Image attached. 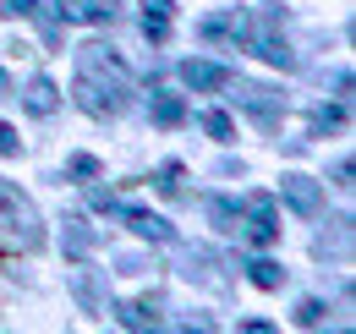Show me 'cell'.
I'll use <instances>...</instances> for the list:
<instances>
[{"instance_id":"11","label":"cell","mask_w":356,"mask_h":334,"mask_svg":"<svg viewBox=\"0 0 356 334\" xmlns=\"http://www.w3.org/2000/svg\"><path fill=\"white\" fill-rule=\"evenodd\" d=\"M203 214H209V225H214V230L241 236V203H230V198H209V203H203Z\"/></svg>"},{"instance_id":"21","label":"cell","mask_w":356,"mask_h":334,"mask_svg":"<svg viewBox=\"0 0 356 334\" xmlns=\"http://www.w3.org/2000/svg\"><path fill=\"white\" fill-rule=\"evenodd\" d=\"M17 154H22V137H17V126L0 121V159H17Z\"/></svg>"},{"instance_id":"7","label":"cell","mask_w":356,"mask_h":334,"mask_svg":"<svg viewBox=\"0 0 356 334\" xmlns=\"http://www.w3.org/2000/svg\"><path fill=\"white\" fill-rule=\"evenodd\" d=\"M49 17H60V22H115V6H93V0H49Z\"/></svg>"},{"instance_id":"5","label":"cell","mask_w":356,"mask_h":334,"mask_svg":"<svg viewBox=\"0 0 356 334\" xmlns=\"http://www.w3.org/2000/svg\"><path fill=\"white\" fill-rule=\"evenodd\" d=\"M121 219H127V230H132V236L154 241V247H170V241H176V225H170V219H159V214H148V209H121Z\"/></svg>"},{"instance_id":"3","label":"cell","mask_w":356,"mask_h":334,"mask_svg":"<svg viewBox=\"0 0 356 334\" xmlns=\"http://www.w3.org/2000/svg\"><path fill=\"white\" fill-rule=\"evenodd\" d=\"M241 236L252 241V247H274L280 241V219H274V203L268 198H247V219H241Z\"/></svg>"},{"instance_id":"23","label":"cell","mask_w":356,"mask_h":334,"mask_svg":"<svg viewBox=\"0 0 356 334\" xmlns=\"http://www.w3.org/2000/svg\"><path fill=\"white\" fill-rule=\"evenodd\" d=\"M0 11H6V17H33L39 6H33V0H0Z\"/></svg>"},{"instance_id":"24","label":"cell","mask_w":356,"mask_h":334,"mask_svg":"<svg viewBox=\"0 0 356 334\" xmlns=\"http://www.w3.org/2000/svg\"><path fill=\"white\" fill-rule=\"evenodd\" d=\"M0 99H11V77L6 72H0Z\"/></svg>"},{"instance_id":"20","label":"cell","mask_w":356,"mask_h":334,"mask_svg":"<svg viewBox=\"0 0 356 334\" xmlns=\"http://www.w3.org/2000/svg\"><path fill=\"white\" fill-rule=\"evenodd\" d=\"M66 175H72V181H93V175H99V159H93V154H77V159L66 165Z\"/></svg>"},{"instance_id":"18","label":"cell","mask_w":356,"mask_h":334,"mask_svg":"<svg viewBox=\"0 0 356 334\" xmlns=\"http://www.w3.org/2000/svg\"><path fill=\"white\" fill-rule=\"evenodd\" d=\"M72 291H77V301H83L88 312H99V280H93V274H77V280H72Z\"/></svg>"},{"instance_id":"16","label":"cell","mask_w":356,"mask_h":334,"mask_svg":"<svg viewBox=\"0 0 356 334\" xmlns=\"http://www.w3.org/2000/svg\"><path fill=\"white\" fill-rule=\"evenodd\" d=\"M340 126H346V110H340V104H318V110H312V137L340 132Z\"/></svg>"},{"instance_id":"1","label":"cell","mask_w":356,"mask_h":334,"mask_svg":"<svg viewBox=\"0 0 356 334\" xmlns=\"http://www.w3.org/2000/svg\"><path fill=\"white\" fill-rule=\"evenodd\" d=\"M77 104L99 116V121H115L127 116L132 104V83H127V66L104 49V44H88L83 49V72H77Z\"/></svg>"},{"instance_id":"8","label":"cell","mask_w":356,"mask_h":334,"mask_svg":"<svg viewBox=\"0 0 356 334\" xmlns=\"http://www.w3.org/2000/svg\"><path fill=\"white\" fill-rule=\"evenodd\" d=\"M181 83L197 88V93H214V88L230 83V72H225V66H214V61H181Z\"/></svg>"},{"instance_id":"4","label":"cell","mask_w":356,"mask_h":334,"mask_svg":"<svg viewBox=\"0 0 356 334\" xmlns=\"http://www.w3.org/2000/svg\"><path fill=\"white\" fill-rule=\"evenodd\" d=\"M280 192H285V203L302 214V219H318V214H323V186H318L312 175H302V170H291V175L280 181Z\"/></svg>"},{"instance_id":"6","label":"cell","mask_w":356,"mask_h":334,"mask_svg":"<svg viewBox=\"0 0 356 334\" xmlns=\"http://www.w3.org/2000/svg\"><path fill=\"white\" fill-rule=\"evenodd\" d=\"M225 88H236V77H230ZM236 99H241V104H247V110H252L264 126H274V116H280V99H274V88H264V83H241V88H236Z\"/></svg>"},{"instance_id":"14","label":"cell","mask_w":356,"mask_h":334,"mask_svg":"<svg viewBox=\"0 0 356 334\" xmlns=\"http://www.w3.org/2000/svg\"><path fill=\"white\" fill-rule=\"evenodd\" d=\"M247 280H252L258 291H280V285H285V269H280L274 257H252V263H247Z\"/></svg>"},{"instance_id":"19","label":"cell","mask_w":356,"mask_h":334,"mask_svg":"<svg viewBox=\"0 0 356 334\" xmlns=\"http://www.w3.org/2000/svg\"><path fill=\"white\" fill-rule=\"evenodd\" d=\"M323 312H329V307H323L318 296H307V301L296 307V324H302V329H318V324H323Z\"/></svg>"},{"instance_id":"9","label":"cell","mask_w":356,"mask_h":334,"mask_svg":"<svg viewBox=\"0 0 356 334\" xmlns=\"http://www.w3.org/2000/svg\"><path fill=\"white\" fill-rule=\"evenodd\" d=\"M148 116H154V126H165V132H176V126H186V99H181V93H154V104H148Z\"/></svg>"},{"instance_id":"10","label":"cell","mask_w":356,"mask_h":334,"mask_svg":"<svg viewBox=\"0 0 356 334\" xmlns=\"http://www.w3.org/2000/svg\"><path fill=\"white\" fill-rule=\"evenodd\" d=\"M22 104H28L33 116H55V104H60V88L49 83V77H33V83L22 88Z\"/></svg>"},{"instance_id":"22","label":"cell","mask_w":356,"mask_h":334,"mask_svg":"<svg viewBox=\"0 0 356 334\" xmlns=\"http://www.w3.org/2000/svg\"><path fill=\"white\" fill-rule=\"evenodd\" d=\"M159 192H181V165H165V170H159Z\"/></svg>"},{"instance_id":"12","label":"cell","mask_w":356,"mask_h":334,"mask_svg":"<svg viewBox=\"0 0 356 334\" xmlns=\"http://www.w3.org/2000/svg\"><path fill=\"white\" fill-rule=\"evenodd\" d=\"M127 329H159V307L154 301H121V307H110Z\"/></svg>"},{"instance_id":"2","label":"cell","mask_w":356,"mask_h":334,"mask_svg":"<svg viewBox=\"0 0 356 334\" xmlns=\"http://www.w3.org/2000/svg\"><path fill=\"white\" fill-rule=\"evenodd\" d=\"M0 230H11L22 247H39L44 241V230H39V214H33V203L11 186V181H0Z\"/></svg>"},{"instance_id":"15","label":"cell","mask_w":356,"mask_h":334,"mask_svg":"<svg viewBox=\"0 0 356 334\" xmlns=\"http://www.w3.org/2000/svg\"><path fill=\"white\" fill-rule=\"evenodd\" d=\"M66 252H72V257H88L93 252V225L88 219H66Z\"/></svg>"},{"instance_id":"13","label":"cell","mask_w":356,"mask_h":334,"mask_svg":"<svg viewBox=\"0 0 356 334\" xmlns=\"http://www.w3.org/2000/svg\"><path fill=\"white\" fill-rule=\"evenodd\" d=\"M143 33L154 44L170 33V0H143Z\"/></svg>"},{"instance_id":"17","label":"cell","mask_w":356,"mask_h":334,"mask_svg":"<svg viewBox=\"0 0 356 334\" xmlns=\"http://www.w3.org/2000/svg\"><path fill=\"white\" fill-rule=\"evenodd\" d=\"M203 132H209L214 143H230V137H236V121H230L225 110H203Z\"/></svg>"}]
</instances>
